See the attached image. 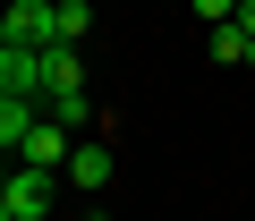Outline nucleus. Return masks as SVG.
Returning <instances> with one entry per match:
<instances>
[{
    "label": "nucleus",
    "instance_id": "obj_4",
    "mask_svg": "<svg viewBox=\"0 0 255 221\" xmlns=\"http://www.w3.org/2000/svg\"><path fill=\"white\" fill-rule=\"evenodd\" d=\"M51 213V170H17L0 187V221H43Z\"/></svg>",
    "mask_w": 255,
    "mask_h": 221
},
{
    "label": "nucleus",
    "instance_id": "obj_6",
    "mask_svg": "<svg viewBox=\"0 0 255 221\" xmlns=\"http://www.w3.org/2000/svg\"><path fill=\"white\" fill-rule=\"evenodd\" d=\"M60 179H77V187H85V196H94V187H111V145H77V153H68V170H60Z\"/></svg>",
    "mask_w": 255,
    "mask_h": 221
},
{
    "label": "nucleus",
    "instance_id": "obj_9",
    "mask_svg": "<svg viewBox=\"0 0 255 221\" xmlns=\"http://www.w3.org/2000/svg\"><path fill=\"white\" fill-rule=\"evenodd\" d=\"M238 26H247V34H255V0H238Z\"/></svg>",
    "mask_w": 255,
    "mask_h": 221
},
{
    "label": "nucleus",
    "instance_id": "obj_3",
    "mask_svg": "<svg viewBox=\"0 0 255 221\" xmlns=\"http://www.w3.org/2000/svg\"><path fill=\"white\" fill-rule=\"evenodd\" d=\"M0 102H43V51L0 43Z\"/></svg>",
    "mask_w": 255,
    "mask_h": 221
},
{
    "label": "nucleus",
    "instance_id": "obj_8",
    "mask_svg": "<svg viewBox=\"0 0 255 221\" xmlns=\"http://www.w3.org/2000/svg\"><path fill=\"white\" fill-rule=\"evenodd\" d=\"M187 9H196L204 26H230V17H238V0H187Z\"/></svg>",
    "mask_w": 255,
    "mask_h": 221
},
{
    "label": "nucleus",
    "instance_id": "obj_5",
    "mask_svg": "<svg viewBox=\"0 0 255 221\" xmlns=\"http://www.w3.org/2000/svg\"><path fill=\"white\" fill-rule=\"evenodd\" d=\"M68 94H85V68H77V43H51L43 51V102H68Z\"/></svg>",
    "mask_w": 255,
    "mask_h": 221
},
{
    "label": "nucleus",
    "instance_id": "obj_7",
    "mask_svg": "<svg viewBox=\"0 0 255 221\" xmlns=\"http://www.w3.org/2000/svg\"><path fill=\"white\" fill-rule=\"evenodd\" d=\"M85 26H94L85 0H60V43H85Z\"/></svg>",
    "mask_w": 255,
    "mask_h": 221
},
{
    "label": "nucleus",
    "instance_id": "obj_2",
    "mask_svg": "<svg viewBox=\"0 0 255 221\" xmlns=\"http://www.w3.org/2000/svg\"><path fill=\"white\" fill-rule=\"evenodd\" d=\"M68 153H77V128H60L51 110H43V119H34V136L17 145V162H26V170H51V179L68 170Z\"/></svg>",
    "mask_w": 255,
    "mask_h": 221
},
{
    "label": "nucleus",
    "instance_id": "obj_1",
    "mask_svg": "<svg viewBox=\"0 0 255 221\" xmlns=\"http://www.w3.org/2000/svg\"><path fill=\"white\" fill-rule=\"evenodd\" d=\"M0 43H17V51H51V43H60V0H9Z\"/></svg>",
    "mask_w": 255,
    "mask_h": 221
}]
</instances>
